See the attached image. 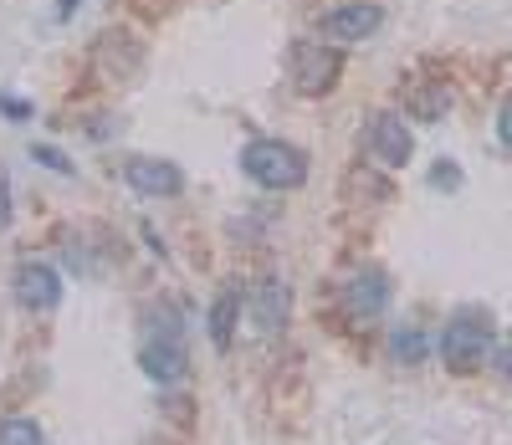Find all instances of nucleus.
<instances>
[{
	"label": "nucleus",
	"instance_id": "nucleus-1",
	"mask_svg": "<svg viewBox=\"0 0 512 445\" xmlns=\"http://www.w3.org/2000/svg\"><path fill=\"white\" fill-rule=\"evenodd\" d=\"M241 169H246L251 185H262L272 195H287V190H303L308 185L313 159L297 149V144H287V139H251L241 149Z\"/></svg>",
	"mask_w": 512,
	"mask_h": 445
},
{
	"label": "nucleus",
	"instance_id": "nucleus-2",
	"mask_svg": "<svg viewBox=\"0 0 512 445\" xmlns=\"http://www.w3.org/2000/svg\"><path fill=\"white\" fill-rule=\"evenodd\" d=\"M492 348H497V333H492V318L482 313V307H461V313H451L441 338H436V353H441L446 374L482 369L492 359Z\"/></svg>",
	"mask_w": 512,
	"mask_h": 445
},
{
	"label": "nucleus",
	"instance_id": "nucleus-3",
	"mask_svg": "<svg viewBox=\"0 0 512 445\" xmlns=\"http://www.w3.org/2000/svg\"><path fill=\"white\" fill-rule=\"evenodd\" d=\"M287 72H292V87L303 98H323L344 77V47H333V41H292Z\"/></svg>",
	"mask_w": 512,
	"mask_h": 445
},
{
	"label": "nucleus",
	"instance_id": "nucleus-4",
	"mask_svg": "<svg viewBox=\"0 0 512 445\" xmlns=\"http://www.w3.org/2000/svg\"><path fill=\"white\" fill-rule=\"evenodd\" d=\"M364 154H369L379 169H405V164L415 159V133H410V123H405L400 113H390V108L369 113V123H364Z\"/></svg>",
	"mask_w": 512,
	"mask_h": 445
},
{
	"label": "nucleus",
	"instance_id": "nucleus-5",
	"mask_svg": "<svg viewBox=\"0 0 512 445\" xmlns=\"http://www.w3.org/2000/svg\"><path fill=\"white\" fill-rule=\"evenodd\" d=\"M379 26H384L379 0H344V6H333V11L318 16V36L333 41V47H359V41H369Z\"/></svg>",
	"mask_w": 512,
	"mask_h": 445
},
{
	"label": "nucleus",
	"instance_id": "nucleus-6",
	"mask_svg": "<svg viewBox=\"0 0 512 445\" xmlns=\"http://www.w3.org/2000/svg\"><path fill=\"white\" fill-rule=\"evenodd\" d=\"M390 297H395V287H390L384 266H359V272H349V282L338 287V302H344V313L354 323H379Z\"/></svg>",
	"mask_w": 512,
	"mask_h": 445
},
{
	"label": "nucleus",
	"instance_id": "nucleus-7",
	"mask_svg": "<svg viewBox=\"0 0 512 445\" xmlns=\"http://www.w3.org/2000/svg\"><path fill=\"white\" fill-rule=\"evenodd\" d=\"M123 185L144 200H175L185 195V169L169 159H154V154H134V159H123Z\"/></svg>",
	"mask_w": 512,
	"mask_h": 445
},
{
	"label": "nucleus",
	"instance_id": "nucleus-8",
	"mask_svg": "<svg viewBox=\"0 0 512 445\" xmlns=\"http://www.w3.org/2000/svg\"><path fill=\"white\" fill-rule=\"evenodd\" d=\"M139 369H144V379H154L159 389H169V384H180L190 374V353H185V343L169 333V328H159L139 348Z\"/></svg>",
	"mask_w": 512,
	"mask_h": 445
},
{
	"label": "nucleus",
	"instance_id": "nucleus-9",
	"mask_svg": "<svg viewBox=\"0 0 512 445\" xmlns=\"http://www.w3.org/2000/svg\"><path fill=\"white\" fill-rule=\"evenodd\" d=\"M246 313H251V328L262 338H282V328L292 318V287L282 277H262L256 292L246 297Z\"/></svg>",
	"mask_w": 512,
	"mask_h": 445
},
{
	"label": "nucleus",
	"instance_id": "nucleus-10",
	"mask_svg": "<svg viewBox=\"0 0 512 445\" xmlns=\"http://www.w3.org/2000/svg\"><path fill=\"white\" fill-rule=\"evenodd\" d=\"M16 302L26 313H57L62 307V272L47 261H21L16 266Z\"/></svg>",
	"mask_w": 512,
	"mask_h": 445
},
{
	"label": "nucleus",
	"instance_id": "nucleus-11",
	"mask_svg": "<svg viewBox=\"0 0 512 445\" xmlns=\"http://www.w3.org/2000/svg\"><path fill=\"white\" fill-rule=\"evenodd\" d=\"M241 313H246V292H241V282H221V292L210 297V313H205V333H210V343H216V348H231V343H236V323H241Z\"/></svg>",
	"mask_w": 512,
	"mask_h": 445
},
{
	"label": "nucleus",
	"instance_id": "nucleus-12",
	"mask_svg": "<svg viewBox=\"0 0 512 445\" xmlns=\"http://www.w3.org/2000/svg\"><path fill=\"white\" fill-rule=\"evenodd\" d=\"M390 359L400 369H420L425 359H431V338H425V328H415V323L390 328Z\"/></svg>",
	"mask_w": 512,
	"mask_h": 445
},
{
	"label": "nucleus",
	"instance_id": "nucleus-13",
	"mask_svg": "<svg viewBox=\"0 0 512 445\" xmlns=\"http://www.w3.org/2000/svg\"><path fill=\"white\" fill-rule=\"evenodd\" d=\"M405 108H410V118H415V123H441V118L451 113V87H446V82L415 87V93L405 98Z\"/></svg>",
	"mask_w": 512,
	"mask_h": 445
},
{
	"label": "nucleus",
	"instance_id": "nucleus-14",
	"mask_svg": "<svg viewBox=\"0 0 512 445\" xmlns=\"http://www.w3.org/2000/svg\"><path fill=\"white\" fill-rule=\"evenodd\" d=\"M0 445H47V435L31 415H6L0 420Z\"/></svg>",
	"mask_w": 512,
	"mask_h": 445
},
{
	"label": "nucleus",
	"instance_id": "nucleus-15",
	"mask_svg": "<svg viewBox=\"0 0 512 445\" xmlns=\"http://www.w3.org/2000/svg\"><path fill=\"white\" fill-rule=\"evenodd\" d=\"M31 159H36L41 169H52V174H62V180H72V174H77V169H72V159H67L62 149H52V144H31Z\"/></svg>",
	"mask_w": 512,
	"mask_h": 445
},
{
	"label": "nucleus",
	"instance_id": "nucleus-16",
	"mask_svg": "<svg viewBox=\"0 0 512 445\" xmlns=\"http://www.w3.org/2000/svg\"><path fill=\"white\" fill-rule=\"evenodd\" d=\"M0 118L31 123V118H36V103H31V98H16V93H0Z\"/></svg>",
	"mask_w": 512,
	"mask_h": 445
},
{
	"label": "nucleus",
	"instance_id": "nucleus-17",
	"mask_svg": "<svg viewBox=\"0 0 512 445\" xmlns=\"http://www.w3.org/2000/svg\"><path fill=\"white\" fill-rule=\"evenodd\" d=\"M431 185H436V190H456V185H461V169H456V159H436V169H431Z\"/></svg>",
	"mask_w": 512,
	"mask_h": 445
},
{
	"label": "nucleus",
	"instance_id": "nucleus-18",
	"mask_svg": "<svg viewBox=\"0 0 512 445\" xmlns=\"http://www.w3.org/2000/svg\"><path fill=\"white\" fill-rule=\"evenodd\" d=\"M487 364H492V374H497L502 384H512V343H497Z\"/></svg>",
	"mask_w": 512,
	"mask_h": 445
},
{
	"label": "nucleus",
	"instance_id": "nucleus-19",
	"mask_svg": "<svg viewBox=\"0 0 512 445\" xmlns=\"http://www.w3.org/2000/svg\"><path fill=\"white\" fill-rule=\"evenodd\" d=\"M11 215H16L11 210V174L0 169V231H11Z\"/></svg>",
	"mask_w": 512,
	"mask_h": 445
},
{
	"label": "nucleus",
	"instance_id": "nucleus-20",
	"mask_svg": "<svg viewBox=\"0 0 512 445\" xmlns=\"http://www.w3.org/2000/svg\"><path fill=\"white\" fill-rule=\"evenodd\" d=\"M497 139H502V149H512V98H507L502 113H497Z\"/></svg>",
	"mask_w": 512,
	"mask_h": 445
},
{
	"label": "nucleus",
	"instance_id": "nucleus-21",
	"mask_svg": "<svg viewBox=\"0 0 512 445\" xmlns=\"http://www.w3.org/2000/svg\"><path fill=\"white\" fill-rule=\"evenodd\" d=\"M82 11V0H57V21H72Z\"/></svg>",
	"mask_w": 512,
	"mask_h": 445
}]
</instances>
